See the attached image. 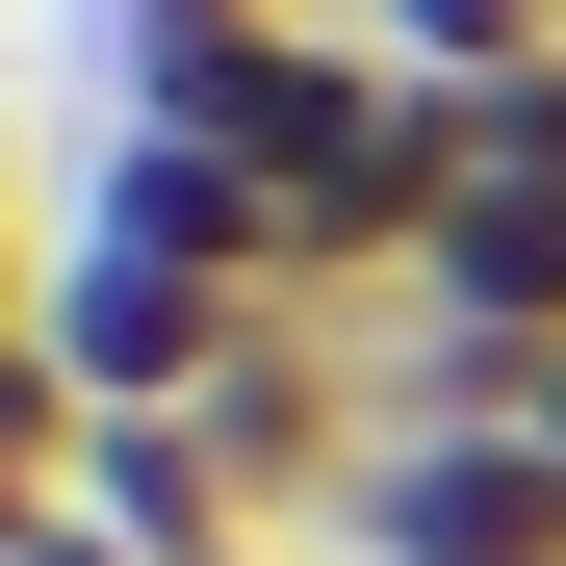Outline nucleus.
<instances>
[{
	"instance_id": "nucleus-1",
	"label": "nucleus",
	"mask_w": 566,
	"mask_h": 566,
	"mask_svg": "<svg viewBox=\"0 0 566 566\" xmlns=\"http://www.w3.org/2000/svg\"><path fill=\"white\" fill-rule=\"evenodd\" d=\"M310 566H566V438H515V412H387V438L335 463Z\"/></svg>"
},
{
	"instance_id": "nucleus-2",
	"label": "nucleus",
	"mask_w": 566,
	"mask_h": 566,
	"mask_svg": "<svg viewBox=\"0 0 566 566\" xmlns=\"http://www.w3.org/2000/svg\"><path fill=\"white\" fill-rule=\"evenodd\" d=\"M283 310L232 258H155V232H77L52 207V412H180V387H232Z\"/></svg>"
},
{
	"instance_id": "nucleus-3",
	"label": "nucleus",
	"mask_w": 566,
	"mask_h": 566,
	"mask_svg": "<svg viewBox=\"0 0 566 566\" xmlns=\"http://www.w3.org/2000/svg\"><path fill=\"white\" fill-rule=\"evenodd\" d=\"M387 310L490 335V360H566V180H463V207H438V258L387 283ZM515 412H541V387H515Z\"/></svg>"
}]
</instances>
